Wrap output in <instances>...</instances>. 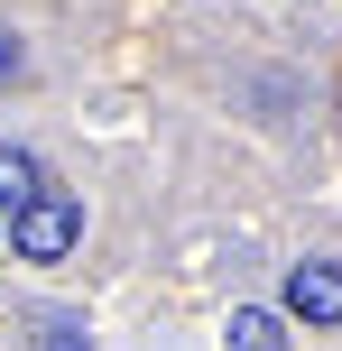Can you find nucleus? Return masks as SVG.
I'll return each mask as SVG.
<instances>
[{"label":"nucleus","mask_w":342,"mask_h":351,"mask_svg":"<svg viewBox=\"0 0 342 351\" xmlns=\"http://www.w3.org/2000/svg\"><path fill=\"white\" fill-rule=\"evenodd\" d=\"M10 250L28 268H65L74 250H84V204H74L65 185H37L28 204H10Z\"/></svg>","instance_id":"1"},{"label":"nucleus","mask_w":342,"mask_h":351,"mask_svg":"<svg viewBox=\"0 0 342 351\" xmlns=\"http://www.w3.org/2000/svg\"><path fill=\"white\" fill-rule=\"evenodd\" d=\"M287 315L296 324H342V259H296L287 268Z\"/></svg>","instance_id":"2"},{"label":"nucleus","mask_w":342,"mask_h":351,"mask_svg":"<svg viewBox=\"0 0 342 351\" xmlns=\"http://www.w3.org/2000/svg\"><path fill=\"white\" fill-rule=\"evenodd\" d=\"M232 351H287V315H269V305H232Z\"/></svg>","instance_id":"3"},{"label":"nucleus","mask_w":342,"mask_h":351,"mask_svg":"<svg viewBox=\"0 0 342 351\" xmlns=\"http://www.w3.org/2000/svg\"><path fill=\"white\" fill-rule=\"evenodd\" d=\"M37 185H47V167H37L28 148H0V213H10V204H28Z\"/></svg>","instance_id":"4"},{"label":"nucleus","mask_w":342,"mask_h":351,"mask_svg":"<svg viewBox=\"0 0 342 351\" xmlns=\"http://www.w3.org/2000/svg\"><path fill=\"white\" fill-rule=\"evenodd\" d=\"M37 351H93L74 315H37Z\"/></svg>","instance_id":"5"},{"label":"nucleus","mask_w":342,"mask_h":351,"mask_svg":"<svg viewBox=\"0 0 342 351\" xmlns=\"http://www.w3.org/2000/svg\"><path fill=\"white\" fill-rule=\"evenodd\" d=\"M19 74H28V47H19V28H0V93H10Z\"/></svg>","instance_id":"6"}]
</instances>
